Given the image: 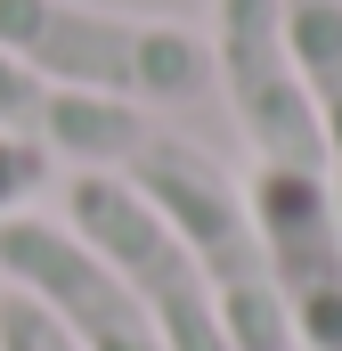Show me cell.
Segmentation results:
<instances>
[{"mask_svg": "<svg viewBox=\"0 0 342 351\" xmlns=\"http://www.w3.org/2000/svg\"><path fill=\"white\" fill-rule=\"evenodd\" d=\"M285 41H293V66L326 139V180L342 204V0H285Z\"/></svg>", "mask_w": 342, "mask_h": 351, "instance_id": "8", "label": "cell"}, {"mask_svg": "<svg viewBox=\"0 0 342 351\" xmlns=\"http://www.w3.org/2000/svg\"><path fill=\"white\" fill-rule=\"evenodd\" d=\"M0 351H82L41 302H25V294H8L0 286Z\"/></svg>", "mask_w": 342, "mask_h": 351, "instance_id": "9", "label": "cell"}, {"mask_svg": "<svg viewBox=\"0 0 342 351\" xmlns=\"http://www.w3.org/2000/svg\"><path fill=\"white\" fill-rule=\"evenodd\" d=\"M122 180L196 254L228 351H293V327H285V302L269 286V254H261V229H253V204H245V180L228 172L212 147L179 139V131H147L139 156L122 164Z\"/></svg>", "mask_w": 342, "mask_h": 351, "instance_id": "1", "label": "cell"}, {"mask_svg": "<svg viewBox=\"0 0 342 351\" xmlns=\"http://www.w3.org/2000/svg\"><path fill=\"white\" fill-rule=\"evenodd\" d=\"M0 286L41 302L82 351H163L155 319L139 311V294L98 262L66 221H49L33 204L0 221Z\"/></svg>", "mask_w": 342, "mask_h": 351, "instance_id": "6", "label": "cell"}, {"mask_svg": "<svg viewBox=\"0 0 342 351\" xmlns=\"http://www.w3.org/2000/svg\"><path fill=\"white\" fill-rule=\"evenodd\" d=\"M57 221H66V229H74V237H82V245L114 269L131 294H139V311L155 319L163 351H228L196 254L179 245V229H171V221H163L122 172H74V180H66V213H57Z\"/></svg>", "mask_w": 342, "mask_h": 351, "instance_id": "3", "label": "cell"}, {"mask_svg": "<svg viewBox=\"0 0 342 351\" xmlns=\"http://www.w3.org/2000/svg\"><path fill=\"white\" fill-rule=\"evenodd\" d=\"M49 172H57V164H49L33 139H8V131H0V221H8V213H25V204L49 188Z\"/></svg>", "mask_w": 342, "mask_h": 351, "instance_id": "10", "label": "cell"}, {"mask_svg": "<svg viewBox=\"0 0 342 351\" xmlns=\"http://www.w3.org/2000/svg\"><path fill=\"white\" fill-rule=\"evenodd\" d=\"M0 49L49 82L122 98L139 114L196 106L212 90V49L196 25L98 8V0H0Z\"/></svg>", "mask_w": 342, "mask_h": 351, "instance_id": "2", "label": "cell"}, {"mask_svg": "<svg viewBox=\"0 0 342 351\" xmlns=\"http://www.w3.org/2000/svg\"><path fill=\"white\" fill-rule=\"evenodd\" d=\"M212 90L228 98L253 164H285V172H326V139L310 114V90L285 41V0H212Z\"/></svg>", "mask_w": 342, "mask_h": 351, "instance_id": "4", "label": "cell"}, {"mask_svg": "<svg viewBox=\"0 0 342 351\" xmlns=\"http://www.w3.org/2000/svg\"><path fill=\"white\" fill-rule=\"evenodd\" d=\"M245 204H253V229H261V254H269V286L285 302V327H293V351H342V204H334V180L253 164Z\"/></svg>", "mask_w": 342, "mask_h": 351, "instance_id": "5", "label": "cell"}, {"mask_svg": "<svg viewBox=\"0 0 342 351\" xmlns=\"http://www.w3.org/2000/svg\"><path fill=\"white\" fill-rule=\"evenodd\" d=\"M0 131H8V139H33L49 164H74V172H122L155 123H147L139 106H122V98L49 82V74L16 66V58L0 49Z\"/></svg>", "mask_w": 342, "mask_h": 351, "instance_id": "7", "label": "cell"}]
</instances>
